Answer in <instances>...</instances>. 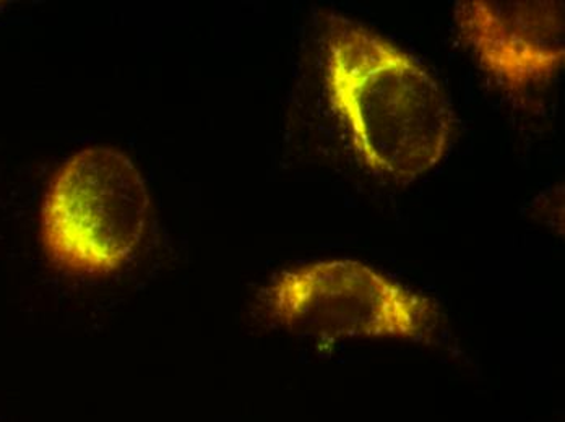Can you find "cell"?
I'll return each instance as SVG.
<instances>
[{"label": "cell", "mask_w": 565, "mask_h": 422, "mask_svg": "<svg viewBox=\"0 0 565 422\" xmlns=\"http://www.w3.org/2000/svg\"><path fill=\"white\" fill-rule=\"evenodd\" d=\"M326 50L330 101L366 166L403 184L433 170L454 130L452 109L433 75L340 15L327 20Z\"/></svg>", "instance_id": "obj_1"}, {"label": "cell", "mask_w": 565, "mask_h": 422, "mask_svg": "<svg viewBox=\"0 0 565 422\" xmlns=\"http://www.w3.org/2000/svg\"><path fill=\"white\" fill-rule=\"evenodd\" d=\"M148 210L147 185L126 154L81 151L57 171L44 197V249L68 273L117 272L139 249Z\"/></svg>", "instance_id": "obj_2"}, {"label": "cell", "mask_w": 565, "mask_h": 422, "mask_svg": "<svg viewBox=\"0 0 565 422\" xmlns=\"http://www.w3.org/2000/svg\"><path fill=\"white\" fill-rule=\"evenodd\" d=\"M275 322L317 339L402 338L429 342L439 311L354 260L319 262L280 274L264 293Z\"/></svg>", "instance_id": "obj_3"}, {"label": "cell", "mask_w": 565, "mask_h": 422, "mask_svg": "<svg viewBox=\"0 0 565 422\" xmlns=\"http://www.w3.org/2000/svg\"><path fill=\"white\" fill-rule=\"evenodd\" d=\"M457 23L482 67L509 91L550 80L565 59L564 2L470 0Z\"/></svg>", "instance_id": "obj_4"}]
</instances>
